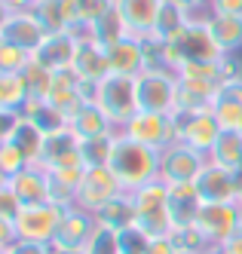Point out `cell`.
Listing matches in <instances>:
<instances>
[{
	"label": "cell",
	"mask_w": 242,
	"mask_h": 254,
	"mask_svg": "<svg viewBox=\"0 0 242 254\" xmlns=\"http://www.w3.org/2000/svg\"><path fill=\"white\" fill-rule=\"evenodd\" d=\"M107 169L114 172V178L120 181V187L129 193L147 181H154L160 175V153L144 147V144L132 141L129 135L117 132L114 135V150H110Z\"/></svg>",
	"instance_id": "cell-1"
},
{
	"label": "cell",
	"mask_w": 242,
	"mask_h": 254,
	"mask_svg": "<svg viewBox=\"0 0 242 254\" xmlns=\"http://www.w3.org/2000/svg\"><path fill=\"white\" fill-rule=\"evenodd\" d=\"M135 205V227L147 239H160V236H172V214H169V184H162L160 178L147 181V184L129 190Z\"/></svg>",
	"instance_id": "cell-2"
},
{
	"label": "cell",
	"mask_w": 242,
	"mask_h": 254,
	"mask_svg": "<svg viewBox=\"0 0 242 254\" xmlns=\"http://www.w3.org/2000/svg\"><path fill=\"white\" fill-rule=\"evenodd\" d=\"M92 104L110 120V126L120 132L126 129V123L138 114V98H135V77L123 74H107L104 80L95 83V95Z\"/></svg>",
	"instance_id": "cell-3"
},
{
	"label": "cell",
	"mask_w": 242,
	"mask_h": 254,
	"mask_svg": "<svg viewBox=\"0 0 242 254\" xmlns=\"http://www.w3.org/2000/svg\"><path fill=\"white\" fill-rule=\"evenodd\" d=\"M135 98H138V111L175 114L178 74H172V70H157V67H144L135 77Z\"/></svg>",
	"instance_id": "cell-4"
},
{
	"label": "cell",
	"mask_w": 242,
	"mask_h": 254,
	"mask_svg": "<svg viewBox=\"0 0 242 254\" xmlns=\"http://www.w3.org/2000/svg\"><path fill=\"white\" fill-rule=\"evenodd\" d=\"M65 205L55 202H40V205H22L15 214V230L22 242H37V245H52L55 233L62 227Z\"/></svg>",
	"instance_id": "cell-5"
},
{
	"label": "cell",
	"mask_w": 242,
	"mask_h": 254,
	"mask_svg": "<svg viewBox=\"0 0 242 254\" xmlns=\"http://www.w3.org/2000/svg\"><path fill=\"white\" fill-rule=\"evenodd\" d=\"M123 135H129L132 141L144 144L151 150H165L169 144L178 141V126H175V114H154V111H138L132 120L126 123V129H120Z\"/></svg>",
	"instance_id": "cell-6"
},
{
	"label": "cell",
	"mask_w": 242,
	"mask_h": 254,
	"mask_svg": "<svg viewBox=\"0 0 242 254\" xmlns=\"http://www.w3.org/2000/svg\"><path fill=\"white\" fill-rule=\"evenodd\" d=\"M206 162H209L206 153L187 147L184 141H175L165 150H160V175L157 178L162 181V184H169V187H175V184H193Z\"/></svg>",
	"instance_id": "cell-7"
},
{
	"label": "cell",
	"mask_w": 242,
	"mask_h": 254,
	"mask_svg": "<svg viewBox=\"0 0 242 254\" xmlns=\"http://www.w3.org/2000/svg\"><path fill=\"white\" fill-rule=\"evenodd\" d=\"M37 166H43L46 172H55V169H86L77 132H74L71 126H59V129L46 132Z\"/></svg>",
	"instance_id": "cell-8"
},
{
	"label": "cell",
	"mask_w": 242,
	"mask_h": 254,
	"mask_svg": "<svg viewBox=\"0 0 242 254\" xmlns=\"http://www.w3.org/2000/svg\"><path fill=\"white\" fill-rule=\"evenodd\" d=\"M242 227V208L236 202H202L196 214V230L209 239V245H224Z\"/></svg>",
	"instance_id": "cell-9"
},
{
	"label": "cell",
	"mask_w": 242,
	"mask_h": 254,
	"mask_svg": "<svg viewBox=\"0 0 242 254\" xmlns=\"http://www.w3.org/2000/svg\"><path fill=\"white\" fill-rule=\"evenodd\" d=\"M120 193H126L120 187V181L114 178L107 166H92L83 172V181H80V190H77V205L89 214H98L110 199H117Z\"/></svg>",
	"instance_id": "cell-10"
},
{
	"label": "cell",
	"mask_w": 242,
	"mask_h": 254,
	"mask_svg": "<svg viewBox=\"0 0 242 254\" xmlns=\"http://www.w3.org/2000/svg\"><path fill=\"white\" fill-rule=\"evenodd\" d=\"M175 126H178V141H184L187 147L199 150V153H212V147L221 138V126L209 111H196V114H175Z\"/></svg>",
	"instance_id": "cell-11"
},
{
	"label": "cell",
	"mask_w": 242,
	"mask_h": 254,
	"mask_svg": "<svg viewBox=\"0 0 242 254\" xmlns=\"http://www.w3.org/2000/svg\"><path fill=\"white\" fill-rule=\"evenodd\" d=\"M202 202H236V190H239V175L218 166V162H206L199 172V178L193 181Z\"/></svg>",
	"instance_id": "cell-12"
},
{
	"label": "cell",
	"mask_w": 242,
	"mask_h": 254,
	"mask_svg": "<svg viewBox=\"0 0 242 254\" xmlns=\"http://www.w3.org/2000/svg\"><path fill=\"white\" fill-rule=\"evenodd\" d=\"M3 40H9L12 46L25 49V52H34L37 46H40L46 40V28L40 25V19L34 15V9H15L9 15V22L3 28V34H0Z\"/></svg>",
	"instance_id": "cell-13"
},
{
	"label": "cell",
	"mask_w": 242,
	"mask_h": 254,
	"mask_svg": "<svg viewBox=\"0 0 242 254\" xmlns=\"http://www.w3.org/2000/svg\"><path fill=\"white\" fill-rule=\"evenodd\" d=\"M95 227H98L95 214L83 211L80 205H71V208H65L62 227H59V233H55V242L52 245H62V248H86L89 239H92V233H95Z\"/></svg>",
	"instance_id": "cell-14"
},
{
	"label": "cell",
	"mask_w": 242,
	"mask_h": 254,
	"mask_svg": "<svg viewBox=\"0 0 242 254\" xmlns=\"http://www.w3.org/2000/svg\"><path fill=\"white\" fill-rule=\"evenodd\" d=\"M74 56H77V40H74L68 31L46 34V40L31 52V59L40 64L43 70H49V74H52V70H62V67H71Z\"/></svg>",
	"instance_id": "cell-15"
},
{
	"label": "cell",
	"mask_w": 242,
	"mask_h": 254,
	"mask_svg": "<svg viewBox=\"0 0 242 254\" xmlns=\"http://www.w3.org/2000/svg\"><path fill=\"white\" fill-rule=\"evenodd\" d=\"M114 6L123 15V22L132 37H147L157 28L162 0H114Z\"/></svg>",
	"instance_id": "cell-16"
},
{
	"label": "cell",
	"mask_w": 242,
	"mask_h": 254,
	"mask_svg": "<svg viewBox=\"0 0 242 254\" xmlns=\"http://www.w3.org/2000/svg\"><path fill=\"white\" fill-rule=\"evenodd\" d=\"M9 190L15 193V199L22 205H40V202H49V172L43 166H28L25 172H18L15 178L6 181Z\"/></svg>",
	"instance_id": "cell-17"
},
{
	"label": "cell",
	"mask_w": 242,
	"mask_h": 254,
	"mask_svg": "<svg viewBox=\"0 0 242 254\" xmlns=\"http://www.w3.org/2000/svg\"><path fill=\"white\" fill-rule=\"evenodd\" d=\"M107 64H110V74H123V77H138L141 70L147 67L144 62V43L141 37H123L117 43L107 46Z\"/></svg>",
	"instance_id": "cell-18"
},
{
	"label": "cell",
	"mask_w": 242,
	"mask_h": 254,
	"mask_svg": "<svg viewBox=\"0 0 242 254\" xmlns=\"http://www.w3.org/2000/svg\"><path fill=\"white\" fill-rule=\"evenodd\" d=\"M74 70L80 74V80L86 83H98L110 74V64H107V49L95 40H83L77 43V56H74Z\"/></svg>",
	"instance_id": "cell-19"
},
{
	"label": "cell",
	"mask_w": 242,
	"mask_h": 254,
	"mask_svg": "<svg viewBox=\"0 0 242 254\" xmlns=\"http://www.w3.org/2000/svg\"><path fill=\"white\" fill-rule=\"evenodd\" d=\"M206 28L212 34L215 46L224 56H236L242 49V15H224V12H209Z\"/></svg>",
	"instance_id": "cell-20"
},
{
	"label": "cell",
	"mask_w": 242,
	"mask_h": 254,
	"mask_svg": "<svg viewBox=\"0 0 242 254\" xmlns=\"http://www.w3.org/2000/svg\"><path fill=\"white\" fill-rule=\"evenodd\" d=\"M202 205V196L196 184H175L169 187V214H172V227H190L196 224V214Z\"/></svg>",
	"instance_id": "cell-21"
},
{
	"label": "cell",
	"mask_w": 242,
	"mask_h": 254,
	"mask_svg": "<svg viewBox=\"0 0 242 254\" xmlns=\"http://www.w3.org/2000/svg\"><path fill=\"white\" fill-rule=\"evenodd\" d=\"M86 169H55L49 172V202L55 205H77V190H80V181H83Z\"/></svg>",
	"instance_id": "cell-22"
},
{
	"label": "cell",
	"mask_w": 242,
	"mask_h": 254,
	"mask_svg": "<svg viewBox=\"0 0 242 254\" xmlns=\"http://www.w3.org/2000/svg\"><path fill=\"white\" fill-rule=\"evenodd\" d=\"M68 126H71L74 132H77V138H80V141H86V138H110V135H117V129L110 126V120L98 111L95 104L80 107L77 117H74Z\"/></svg>",
	"instance_id": "cell-23"
},
{
	"label": "cell",
	"mask_w": 242,
	"mask_h": 254,
	"mask_svg": "<svg viewBox=\"0 0 242 254\" xmlns=\"http://www.w3.org/2000/svg\"><path fill=\"white\" fill-rule=\"evenodd\" d=\"M190 19H193V9L184 6L181 0H162V9H160V19H157L154 34L160 40H172Z\"/></svg>",
	"instance_id": "cell-24"
},
{
	"label": "cell",
	"mask_w": 242,
	"mask_h": 254,
	"mask_svg": "<svg viewBox=\"0 0 242 254\" xmlns=\"http://www.w3.org/2000/svg\"><path fill=\"white\" fill-rule=\"evenodd\" d=\"M95 217H98L101 227H110V230H117V233L135 227V205H132V196H129V193H120L117 199H110V202H107Z\"/></svg>",
	"instance_id": "cell-25"
},
{
	"label": "cell",
	"mask_w": 242,
	"mask_h": 254,
	"mask_svg": "<svg viewBox=\"0 0 242 254\" xmlns=\"http://www.w3.org/2000/svg\"><path fill=\"white\" fill-rule=\"evenodd\" d=\"M31 101V89L22 74H0V111L22 114Z\"/></svg>",
	"instance_id": "cell-26"
},
{
	"label": "cell",
	"mask_w": 242,
	"mask_h": 254,
	"mask_svg": "<svg viewBox=\"0 0 242 254\" xmlns=\"http://www.w3.org/2000/svg\"><path fill=\"white\" fill-rule=\"evenodd\" d=\"M209 159L230 169V172H236V175H242V132H221Z\"/></svg>",
	"instance_id": "cell-27"
},
{
	"label": "cell",
	"mask_w": 242,
	"mask_h": 254,
	"mask_svg": "<svg viewBox=\"0 0 242 254\" xmlns=\"http://www.w3.org/2000/svg\"><path fill=\"white\" fill-rule=\"evenodd\" d=\"M123 37H129V28H126V22H123V15L117 12V6L110 3L107 12L101 15L95 25H92V40L101 43V46L107 49L110 43H117V40H123Z\"/></svg>",
	"instance_id": "cell-28"
},
{
	"label": "cell",
	"mask_w": 242,
	"mask_h": 254,
	"mask_svg": "<svg viewBox=\"0 0 242 254\" xmlns=\"http://www.w3.org/2000/svg\"><path fill=\"white\" fill-rule=\"evenodd\" d=\"M62 3L68 12V22L74 28V25H95L114 0H62Z\"/></svg>",
	"instance_id": "cell-29"
},
{
	"label": "cell",
	"mask_w": 242,
	"mask_h": 254,
	"mask_svg": "<svg viewBox=\"0 0 242 254\" xmlns=\"http://www.w3.org/2000/svg\"><path fill=\"white\" fill-rule=\"evenodd\" d=\"M43 135H46V132L40 129V126H34L28 117H22L9 141H15L18 147H22V153H25L31 162H37V159H40V147H43Z\"/></svg>",
	"instance_id": "cell-30"
},
{
	"label": "cell",
	"mask_w": 242,
	"mask_h": 254,
	"mask_svg": "<svg viewBox=\"0 0 242 254\" xmlns=\"http://www.w3.org/2000/svg\"><path fill=\"white\" fill-rule=\"evenodd\" d=\"M31 9H34L37 19H40V25L46 28V34H62V31L71 28L62 0H40V3H34Z\"/></svg>",
	"instance_id": "cell-31"
},
{
	"label": "cell",
	"mask_w": 242,
	"mask_h": 254,
	"mask_svg": "<svg viewBox=\"0 0 242 254\" xmlns=\"http://www.w3.org/2000/svg\"><path fill=\"white\" fill-rule=\"evenodd\" d=\"M212 114L221 126V132H242V101H233L218 92L212 101Z\"/></svg>",
	"instance_id": "cell-32"
},
{
	"label": "cell",
	"mask_w": 242,
	"mask_h": 254,
	"mask_svg": "<svg viewBox=\"0 0 242 254\" xmlns=\"http://www.w3.org/2000/svg\"><path fill=\"white\" fill-rule=\"evenodd\" d=\"M28 166H34V162L22 153V147H18L15 141H3V144H0V175H3L6 181L15 178L18 172H25Z\"/></svg>",
	"instance_id": "cell-33"
},
{
	"label": "cell",
	"mask_w": 242,
	"mask_h": 254,
	"mask_svg": "<svg viewBox=\"0 0 242 254\" xmlns=\"http://www.w3.org/2000/svg\"><path fill=\"white\" fill-rule=\"evenodd\" d=\"M110 150H114V135H110V138H86V141H80V153H83L86 169L107 166Z\"/></svg>",
	"instance_id": "cell-34"
},
{
	"label": "cell",
	"mask_w": 242,
	"mask_h": 254,
	"mask_svg": "<svg viewBox=\"0 0 242 254\" xmlns=\"http://www.w3.org/2000/svg\"><path fill=\"white\" fill-rule=\"evenodd\" d=\"M28 62H31V52L18 49L9 40L0 37V74H22Z\"/></svg>",
	"instance_id": "cell-35"
},
{
	"label": "cell",
	"mask_w": 242,
	"mask_h": 254,
	"mask_svg": "<svg viewBox=\"0 0 242 254\" xmlns=\"http://www.w3.org/2000/svg\"><path fill=\"white\" fill-rule=\"evenodd\" d=\"M86 254H123L120 251V233L98 224L95 233H92V239H89V245H86Z\"/></svg>",
	"instance_id": "cell-36"
},
{
	"label": "cell",
	"mask_w": 242,
	"mask_h": 254,
	"mask_svg": "<svg viewBox=\"0 0 242 254\" xmlns=\"http://www.w3.org/2000/svg\"><path fill=\"white\" fill-rule=\"evenodd\" d=\"M172 239H175V245L184 248V251H199V254H202V251L212 248L209 239L196 230V224H190V227H178V230L172 233Z\"/></svg>",
	"instance_id": "cell-37"
},
{
	"label": "cell",
	"mask_w": 242,
	"mask_h": 254,
	"mask_svg": "<svg viewBox=\"0 0 242 254\" xmlns=\"http://www.w3.org/2000/svg\"><path fill=\"white\" fill-rule=\"evenodd\" d=\"M218 77H221V86L230 83V80H239L242 77V64L236 56H221L218 59Z\"/></svg>",
	"instance_id": "cell-38"
},
{
	"label": "cell",
	"mask_w": 242,
	"mask_h": 254,
	"mask_svg": "<svg viewBox=\"0 0 242 254\" xmlns=\"http://www.w3.org/2000/svg\"><path fill=\"white\" fill-rule=\"evenodd\" d=\"M18 242V230H15V217L0 214V251H9Z\"/></svg>",
	"instance_id": "cell-39"
},
{
	"label": "cell",
	"mask_w": 242,
	"mask_h": 254,
	"mask_svg": "<svg viewBox=\"0 0 242 254\" xmlns=\"http://www.w3.org/2000/svg\"><path fill=\"white\" fill-rule=\"evenodd\" d=\"M18 208H22V202L15 199V193L9 190V184H3V190H0V214H3V217H15Z\"/></svg>",
	"instance_id": "cell-40"
},
{
	"label": "cell",
	"mask_w": 242,
	"mask_h": 254,
	"mask_svg": "<svg viewBox=\"0 0 242 254\" xmlns=\"http://www.w3.org/2000/svg\"><path fill=\"white\" fill-rule=\"evenodd\" d=\"M18 120H22V114H12V111H0V144L12 138L15 126H18Z\"/></svg>",
	"instance_id": "cell-41"
},
{
	"label": "cell",
	"mask_w": 242,
	"mask_h": 254,
	"mask_svg": "<svg viewBox=\"0 0 242 254\" xmlns=\"http://www.w3.org/2000/svg\"><path fill=\"white\" fill-rule=\"evenodd\" d=\"M147 254H178V245L172 236H160V239L147 242Z\"/></svg>",
	"instance_id": "cell-42"
},
{
	"label": "cell",
	"mask_w": 242,
	"mask_h": 254,
	"mask_svg": "<svg viewBox=\"0 0 242 254\" xmlns=\"http://www.w3.org/2000/svg\"><path fill=\"white\" fill-rule=\"evenodd\" d=\"M209 12H224V15H242V0H212Z\"/></svg>",
	"instance_id": "cell-43"
},
{
	"label": "cell",
	"mask_w": 242,
	"mask_h": 254,
	"mask_svg": "<svg viewBox=\"0 0 242 254\" xmlns=\"http://www.w3.org/2000/svg\"><path fill=\"white\" fill-rule=\"evenodd\" d=\"M6 254H49V245H37V242H22L18 239Z\"/></svg>",
	"instance_id": "cell-44"
},
{
	"label": "cell",
	"mask_w": 242,
	"mask_h": 254,
	"mask_svg": "<svg viewBox=\"0 0 242 254\" xmlns=\"http://www.w3.org/2000/svg\"><path fill=\"white\" fill-rule=\"evenodd\" d=\"M221 95H227V98H233V101H242V77L239 80H230V83H224L218 89Z\"/></svg>",
	"instance_id": "cell-45"
},
{
	"label": "cell",
	"mask_w": 242,
	"mask_h": 254,
	"mask_svg": "<svg viewBox=\"0 0 242 254\" xmlns=\"http://www.w3.org/2000/svg\"><path fill=\"white\" fill-rule=\"evenodd\" d=\"M224 251H227V254H242V227L224 242Z\"/></svg>",
	"instance_id": "cell-46"
},
{
	"label": "cell",
	"mask_w": 242,
	"mask_h": 254,
	"mask_svg": "<svg viewBox=\"0 0 242 254\" xmlns=\"http://www.w3.org/2000/svg\"><path fill=\"white\" fill-rule=\"evenodd\" d=\"M0 3H6V6L15 12V9H31V6H34V0H0Z\"/></svg>",
	"instance_id": "cell-47"
},
{
	"label": "cell",
	"mask_w": 242,
	"mask_h": 254,
	"mask_svg": "<svg viewBox=\"0 0 242 254\" xmlns=\"http://www.w3.org/2000/svg\"><path fill=\"white\" fill-rule=\"evenodd\" d=\"M49 254H86V248H62V245H49Z\"/></svg>",
	"instance_id": "cell-48"
},
{
	"label": "cell",
	"mask_w": 242,
	"mask_h": 254,
	"mask_svg": "<svg viewBox=\"0 0 242 254\" xmlns=\"http://www.w3.org/2000/svg\"><path fill=\"white\" fill-rule=\"evenodd\" d=\"M9 15H12V9H9L6 3H0V34H3V28H6V22H9Z\"/></svg>",
	"instance_id": "cell-49"
},
{
	"label": "cell",
	"mask_w": 242,
	"mask_h": 254,
	"mask_svg": "<svg viewBox=\"0 0 242 254\" xmlns=\"http://www.w3.org/2000/svg\"><path fill=\"white\" fill-rule=\"evenodd\" d=\"M184 6H190V9H209V3L212 0H181Z\"/></svg>",
	"instance_id": "cell-50"
},
{
	"label": "cell",
	"mask_w": 242,
	"mask_h": 254,
	"mask_svg": "<svg viewBox=\"0 0 242 254\" xmlns=\"http://www.w3.org/2000/svg\"><path fill=\"white\" fill-rule=\"evenodd\" d=\"M206 254H227V251H224V245H212Z\"/></svg>",
	"instance_id": "cell-51"
},
{
	"label": "cell",
	"mask_w": 242,
	"mask_h": 254,
	"mask_svg": "<svg viewBox=\"0 0 242 254\" xmlns=\"http://www.w3.org/2000/svg\"><path fill=\"white\" fill-rule=\"evenodd\" d=\"M236 205L242 208V175H239V190H236Z\"/></svg>",
	"instance_id": "cell-52"
},
{
	"label": "cell",
	"mask_w": 242,
	"mask_h": 254,
	"mask_svg": "<svg viewBox=\"0 0 242 254\" xmlns=\"http://www.w3.org/2000/svg\"><path fill=\"white\" fill-rule=\"evenodd\" d=\"M178 254H199V251H184V248H178ZM202 254H206V251H202Z\"/></svg>",
	"instance_id": "cell-53"
},
{
	"label": "cell",
	"mask_w": 242,
	"mask_h": 254,
	"mask_svg": "<svg viewBox=\"0 0 242 254\" xmlns=\"http://www.w3.org/2000/svg\"><path fill=\"white\" fill-rule=\"evenodd\" d=\"M3 184H6V178H3V175H0V190H3Z\"/></svg>",
	"instance_id": "cell-54"
},
{
	"label": "cell",
	"mask_w": 242,
	"mask_h": 254,
	"mask_svg": "<svg viewBox=\"0 0 242 254\" xmlns=\"http://www.w3.org/2000/svg\"><path fill=\"white\" fill-rule=\"evenodd\" d=\"M34 3H40V0H34Z\"/></svg>",
	"instance_id": "cell-55"
},
{
	"label": "cell",
	"mask_w": 242,
	"mask_h": 254,
	"mask_svg": "<svg viewBox=\"0 0 242 254\" xmlns=\"http://www.w3.org/2000/svg\"><path fill=\"white\" fill-rule=\"evenodd\" d=\"M0 254H6V251H0Z\"/></svg>",
	"instance_id": "cell-56"
}]
</instances>
